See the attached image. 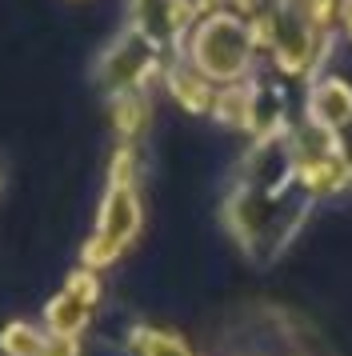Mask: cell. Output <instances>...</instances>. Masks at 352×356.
I'll list each match as a JSON object with an SVG mask.
<instances>
[{
    "label": "cell",
    "mask_w": 352,
    "mask_h": 356,
    "mask_svg": "<svg viewBox=\"0 0 352 356\" xmlns=\"http://www.w3.org/2000/svg\"><path fill=\"white\" fill-rule=\"evenodd\" d=\"M308 204L312 200L292 204V193H260L248 184H232V193L224 200V225L248 257L269 264L296 236V228L308 216Z\"/></svg>",
    "instance_id": "cell-1"
},
{
    "label": "cell",
    "mask_w": 352,
    "mask_h": 356,
    "mask_svg": "<svg viewBox=\"0 0 352 356\" xmlns=\"http://www.w3.org/2000/svg\"><path fill=\"white\" fill-rule=\"evenodd\" d=\"M176 52L208 84L224 88V84H237L253 76L256 44H253V33H248V20H240L237 13H216L208 20H196Z\"/></svg>",
    "instance_id": "cell-2"
},
{
    "label": "cell",
    "mask_w": 352,
    "mask_h": 356,
    "mask_svg": "<svg viewBox=\"0 0 352 356\" xmlns=\"http://www.w3.org/2000/svg\"><path fill=\"white\" fill-rule=\"evenodd\" d=\"M168 52L160 49L157 40H148L136 29H125L120 36H112L100 60H96V84L109 100L132 97V92H144L152 81L164 76V65H168Z\"/></svg>",
    "instance_id": "cell-3"
},
{
    "label": "cell",
    "mask_w": 352,
    "mask_h": 356,
    "mask_svg": "<svg viewBox=\"0 0 352 356\" xmlns=\"http://www.w3.org/2000/svg\"><path fill=\"white\" fill-rule=\"evenodd\" d=\"M192 24V0H128V29L157 40L160 49H180Z\"/></svg>",
    "instance_id": "cell-4"
},
{
    "label": "cell",
    "mask_w": 352,
    "mask_h": 356,
    "mask_svg": "<svg viewBox=\"0 0 352 356\" xmlns=\"http://www.w3.org/2000/svg\"><path fill=\"white\" fill-rule=\"evenodd\" d=\"M141 225H144V209L141 196H136V184H104L93 236H100V241H109L112 248L125 252L128 244L136 241Z\"/></svg>",
    "instance_id": "cell-5"
},
{
    "label": "cell",
    "mask_w": 352,
    "mask_h": 356,
    "mask_svg": "<svg viewBox=\"0 0 352 356\" xmlns=\"http://www.w3.org/2000/svg\"><path fill=\"white\" fill-rule=\"evenodd\" d=\"M308 120L324 132H340L352 120V84L340 76H317L308 92Z\"/></svg>",
    "instance_id": "cell-6"
},
{
    "label": "cell",
    "mask_w": 352,
    "mask_h": 356,
    "mask_svg": "<svg viewBox=\"0 0 352 356\" xmlns=\"http://www.w3.org/2000/svg\"><path fill=\"white\" fill-rule=\"evenodd\" d=\"M160 81H164L168 97H173L180 108H189V113H212L216 84H208L176 49L168 52V65H164V76H160Z\"/></svg>",
    "instance_id": "cell-7"
},
{
    "label": "cell",
    "mask_w": 352,
    "mask_h": 356,
    "mask_svg": "<svg viewBox=\"0 0 352 356\" xmlns=\"http://www.w3.org/2000/svg\"><path fill=\"white\" fill-rule=\"evenodd\" d=\"M296 184H301V193H308L317 200V196H336L340 188H349L352 177L336 152H324V156L296 161Z\"/></svg>",
    "instance_id": "cell-8"
},
{
    "label": "cell",
    "mask_w": 352,
    "mask_h": 356,
    "mask_svg": "<svg viewBox=\"0 0 352 356\" xmlns=\"http://www.w3.org/2000/svg\"><path fill=\"white\" fill-rule=\"evenodd\" d=\"M256 97H260V81H256V76H248V81H237V84H224V88H216L212 116L221 120L224 129L248 132V124H253V108H256Z\"/></svg>",
    "instance_id": "cell-9"
},
{
    "label": "cell",
    "mask_w": 352,
    "mask_h": 356,
    "mask_svg": "<svg viewBox=\"0 0 352 356\" xmlns=\"http://www.w3.org/2000/svg\"><path fill=\"white\" fill-rule=\"evenodd\" d=\"M96 308H88L84 300H77V296H68V292H56L52 300H48L45 308V332H56V337H77L88 328V321H93Z\"/></svg>",
    "instance_id": "cell-10"
},
{
    "label": "cell",
    "mask_w": 352,
    "mask_h": 356,
    "mask_svg": "<svg viewBox=\"0 0 352 356\" xmlns=\"http://www.w3.org/2000/svg\"><path fill=\"white\" fill-rule=\"evenodd\" d=\"M112 104V129L120 136V145H132L141 140L148 124H152V104L144 92H132V97H120V100H109Z\"/></svg>",
    "instance_id": "cell-11"
},
{
    "label": "cell",
    "mask_w": 352,
    "mask_h": 356,
    "mask_svg": "<svg viewBox=\"0 0 352 356\" xmlns=\"http://www.w3.org/2000/svg\"><path fill=\"white\" fill-rule=\"evenodd\" d=\"M128 353L132 356H192V348L180 337H173V332L136 324V328L128 332Z\"/></svg>",
    "instance_id": "cell-12"
},
{
    "label": "cell",
    "mask_w": 352,
    "mask_h": 356,
    "mask_svg": "<svg viewBox=\"0 0 352 356\" xmlns=\"http://www.w3.org/2000/svg\"><path fill=\"white\" fill-rule=\"evenodd\" d=\"M45 337L40 328H32L29 321H13L4 324V332H0V353L4 356H40L45 353Z\"/></svg>",
    "instance_id": "cell-13"
},
{
    "label": "cell",
    "mask_w": 352,
    "mask_h": 356,
    "mask_svg": "<svg viewBox=\"0 0 352 356\" xmlns=\"http://www.w3.org/2000/svg\"><path fill=\"white\" fill-rule=\"evenodd\" d=\"M64 292L84 300L88 308H96L100 305V276L93 268H77V273H68V280H64Z\"/></svg>",
    "instance_id": "cell-14"
},
{
    "label": "cell",
    "mask_w": 352,
    "mask_h": 356,
    "mask_svg": "<svg viewBox=\"0 0 352 356\" xmlns=\"http://www.w3.org/2000/svg\"><path fill=\"white\" fill-rule=\"evenodd\" d=\"M109 184H136V148L132 145H120L116 152H112Z\"/></svg>",
    "instance_id": "cell-15"
},
{
    "label": "cell",
    "mask_w": 352,
    "mask_h": 356,
    "mask_svg": "<svg viewBox=\"0 0 352 356\" xmlns=\"http://www.w3.org/2000/svg\"><path fill=\"white\" fill-rule=\"evenodd\" d=\"M40 356H80V340L48 332V337H45V353H40Z\"/></svg>",
    "instance_id": "cell-16"
},
{
    "label": "cell",
    "mask_w": 352,
    "mask_h": 356,
    "mask_svg": "<svg viewBox=\"0 0 352 356\" xmlns=\"http://www.w3.org/2000/svg\"><path fill=\"white\" fill-rule=\"evenodd\" d=\"M333 145H336V156H340V164L349 168V177H352V120H349L340 132H333Z\"/></svg>",
    "instance_id": "cell-17"
},
{
    "label": "cell",
    "mask_w": 352,
    "mask_h": 356,
    "mask_svg": "<svg viewBox=\"0 0 352 356\" xmlns=\"http://www.w3.org/2000/svg\"><path fill=\"white\" fill-rule=\"evenodd\" d=\"M340 24H344V33L352 40V0H340Z\"/></svg>",
    "instance_id": "cell-18"
}]
</instances>
